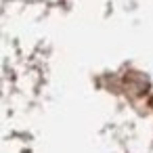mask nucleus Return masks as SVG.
<instances>
[{"label": "nucleus", "instance_id": "nucleus-1", "mask_svg": "<svg viewBox=\"0 0 153 153\" xmlns=\"http://www.w3.org/2000/svg\"><path fill=\"white\" fill-rule=\"evenodd\" d=\"M151 107H153V99H151Z\"/></svg>", "mask_w": 153, "mask_h": 153}]
</instances>
